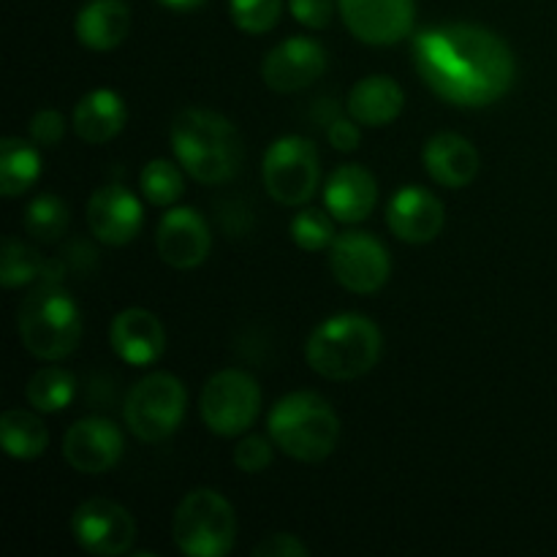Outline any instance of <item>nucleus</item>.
<instances>
[{
  "label": "nucleus",
  "mask_w": 557,
  "mask_h": 557,
  "mask_svg": "<svg viewBox=\"0 0 557 557\" xmlns=\"http://www.w3.org/2000/svg\"><path fill=\"white\" fill-rule=\"evenodd\" d=\"M444 205L422 185H403L386 207V223L403 243L424 245L444 228Z\"/></svg>",
  "instance_id": "17"
},
{
  "label": "nucleus",
  "mask_w": 557,
  "mask_h": 557,
  "mask_svg": "<svg viewBox=\"0 0 557 557\" xmlns=\"http://www.w3.org/2000/svg\"><path fill=\"white\" fill-rule=\"evenodd\" d=\"M139 185L145 199L156 207H172L185 190L183 172L166 158H156L147 163L139 174Z\"/></svg>",
  "instance_id": "29"
},
{
  "label": "nucleus",
  "mask_w": 557,
  "mask_h": 557,
  "mask_svg": "<svg viewBox=\"0 0 557 557\" xmlns=\"http://www.w3.org/2000/svg\"><path fill=\"white\" fill-rule=\"evenodd\" d=\"M264 188L277 205L302 207L313 199L321 180L319 152L313 141L302 136H281L270 145L261 166Z\"/></svg>",
  "instance_id": "9"
},
{
  "label": "nucleus",
  "mask_w": 557,
  "mask_h": 557,
  "mask_svg": "<svg viewBox=\"0 0 557 557\" xmlns=\"http://www.w3.org/2000/svg\"><path fill=\"white\" fill-rule=\"evenodd\" d=\"M44 272H47V261L33 245H25L14 237L5 239L3 256H0V283L5 288L27 286V283L38 281Z\"/></svg>",
  "instance_id": "27"
},
{
  "label": "nucleus",
  "mask_w": 557,
  "mask_h": 557,
  "mask_svg": "<svg viewBox=\"0 0 557 557\" xmlns=\"http://www.w3.org/2000/svg\"><path fill=\"white\" fill-rule=\"evenodd\" d=\"M172 536L188 557H226L237 539V515L218 490L199 487L180 500Z\"/></svg>",
  "instance_id": "6"
},
{
  "label": "nucleus",
  "mask_w": 557,
  "mask_h": 557,
  "mask_svg": "<svg viewBox=\"0 0 557 557\" xmlns=\"http://www.w3.org/2000/svg\"><path fill=\"white\" fill-rule=\"evenodd\" d=\"M270 438L283 455L299 462H321L337 449L341 419L315 392H292L272 406Z\"/></svg>",
  "instance_id": "4"
},
{
  "label": "nucleus",
  "mask_w": 557,
  "mask_h": 557,
  "mask_svg": "<svg viewBox=\"0 0 557 557\" xmlns=\"http://www.w3.org/2000/svg\"><path fill=\"white\" fill-rule=\"evenodd\" d=\"M163 5H169V9L174 11H190V9H199V5H205L207 0H161Z\"/></svg>",
  "instance_id": "37"
},
{
  "label": "nucleus",
  "mask_w": 557,
  "mask_h": 557,
  "mask_svg": "<svg viewBox=\"0 0 557 557\" xmlns=\"http://www.w3.org/2000/svg\"><path fill=\"white\" fill-rule=\"evenodd\" d=\"M177 163L201 185L228 183L243 166V139L234 123L210 109H183L172 123Z\"/></svg>",
  "instance_id": "2"
},
{
  "label": "nucleus",
  "mask_w": 557,
  "mask_h": 557,
  "mask_svg": "<svg viewBox=\"0 0 557 557\" xmlns=\"http://www.w3.org/2000/svg\"><path fill=\"white\" fill-rule=\"evenodd\" d=\"M188 408V392L172 373L145 375L125 397V424L145 444L166 441L180 430Z\"/></svg>",
  "instance_id": "7"
},
{
  "label": "nucleus",
  "mask_w": 557,
  "mask_h": 557,
  "mask_svg": "<svg viewBox=\"0 0 557 557\" xmlns=\"http://www.w3.org/2000/svg\"><path fill=\"white\" fill-rule=\"evenodd\" d=\"M403 103H406L403 87L392 76L373 74L354 85L348 96V114L368 128H384L400 117Z\"/></svg>",
  "instance_id": "22"
},
{
  "label": "nucleus",
  "mask_w": 557,
  "mask_h": 557,
  "mask_svg": "<svg viewBox=\"0 0 557 557\" xmlns=\"http://www.w3.org/2000/svg\"><path fill=\"white\" fill-rule=\"evenodd\" d=\"M109 343L114 354L131 368H147L166 351V332L156 313L145 308L120 310L109 326Z\"/></svg>",
  "instance_id": "18"
},
{
  "label": "nucleus",
  "mask_w": 557,
  "mask_h": 557,
  "mask_svg": "<svg viewBox=\"0 0 557 557\" xmlns=\"http://www.w3.org/2000/svg\"><path fill=\"white\" fill-rule=\"evenodd\" d=\"M424 169L444 188H466L479 174V152L466 136L435 134L430 136L422 152Z\"/></svg>",
  "instance_id": "20"
},
{
  "label": "nucleus",
  "mask_w": 557,
  "mask_h": 557,
  "mask_svg": "<svg viewBox=\"0 0 557 557\" xmlns=\"http://www.w3.org/2000/svg\"><path fill=\"white\" fill-rule=\"evenodd\" d=\"M283 11V0H228V14L232 22L243 33L261 36L277 25Z\"/></svg>",
  "instance_id": "31"
},
{
  "label": "nucleus",
  "mask_w": 557,
  "mask_h": 557,
  "mask_svg": "<svg viewBox=\"0 0 557 557\" xmlns=\"http://www.w3.org/2000/svg\"><path fill=\"white\" fill-rule=\"evenodd\" d=\"M335 218L330 215V210H299L292 221V237L297 243V248L310 250V253H319L326 245H332L335 239Z\"/></svg>",
  "instance_id": "30"
},
{
  "label": "nucleus",
  "mask_w": 557,
  "mask_h": 557,
  "mask_svg": "<svg viewBox=\"0 0 557 557\" xmlns=\"http://www.w3.org/2000/svg\"><path fill=\"white\" fill-rule=\"evenodd\" d=\"M207 430L221 438H237L253 428L261 411V389L245 370H221L210 375L199 397Z\"/></svg>",
  "instance_id": "8"
},
{
  "label": "nucleus",
  "mask_w": 557,
  "mask_h": 557,
  "mask_svg": "<svg viewBox=\"0 0 557 557\" xmlns=\"http://www.w3.org/2000/svg\"><path fill=\"white\" fill-rule=\"evenodd\" d=\"M326 71V52L319 41L292 36L270 49L261 63V79L275 92H297L313 85Z\"/></svg>",
  "instance_id": "14"
},
{
  "label": "nucleus",
  "mask_w": 557,
  "mask_h": 557,
  "mask_svg": "<svg viewBox=\"0 0 557 557\" xmlns=\"http://www.w3.org/2000/svg\"><path fill=\"white\" fill-rule=\"evenodd\" d=\"M381 348V330L368 315L337 313L315 326L305 346V359L321 379L354 381L379 364Z\"/></svg>",
  "instance_id": "3"
},
{
  "label": "nucleus",
  "mask_w": 557,
  "mask_h": 557,
  "mask_svg": "<svg viewBox=\"0 0 557 557\" xmlns=\"http://www.w3.org/2000/svg\"><path fill=\"white\" fill-rule=\"evenodd\" d=\"M71 533L85 553L117 557L131 553L136 542V522L128 509L109 498H90L71 515Z\"/></svg>",
  "instance_id": "11"
},
{
  "label": "nucleus",
  "mask_w": 557,
  "mask_h": 557,
  "mask_svg": "<svg viewBox=\"0 0 557 557\" xmlns=\"http://www.w3.org/2000/svg\"><path fill=\"white\" fill-rule=\"evenodd\" d=\"M38 174H41L38 145L16 139V136L0 141V194L5 199H16V196L27 194L36 185Z\"/></svg>",
  "instance_id": "24"
},
{
  "label": "nucleus",
  "mask_w": 557,
  "mask_h": 557,
  "mask_svg": "<svg viewBox=\"0 0 557 557\" xmlns=\"http://www.w3.org/2000/svg\"><path fill=\"white\" fill-rule=\"evenodd\" d=\"M125 449V438L112 419L85 417L65 430L63 457L74 471L98 476L112 471Z\"/></svg>",
  "instance_id": "12"
},
{
  "label": "nucleus",
  "mask_w": 557,
  "mask_h": 557,
  "mask_svg": "<svg viewBox=\"0 0 557 557\" xmlns=\"http://www.w3.org/2000/svg\"><path fill=\"white\" fill-rule=\"evenodd\" d=\"M65 136V120L63 114L54 112V109H41V112L33 114L30 120V139L38 147H54L60 145Z\"/></svg>",
  "instance_id": "33"
},
{
  "label": "nucleus",
  "mask_w": 557,
  "mask_h": 557,
  "mask_svg": "<svg viewBox=\"0 0 557 557\" xmlns=\"http://www.w3.org/2000/svg\"><path fill=\"white\" fill-rule=\"evenodd\" d=\"M294 20L310 30H321L332 20V0H288Z\"/></svg>",
  "instance_id": "34"
},
{
  "label": "nucleus",
  "mask_w": 557,
  "mask_h": 557,
  "mask_svg": "<svg viewBox=\"0 0 557 557\" xmlns=\"http://www.w3.org/2000/svg\"><path fill=\"white\" fill-rule=\"evenodd\" d=\"M0 444L14 460H36L47 451L49 435L36 413L11 408L0 417Z\"/></svg>",
  "instance_id": "25"
},
{
  "label": "nucleus",
  "mask_w": 557,
  "mask_h": 557,
  "mask_svg": "<svg viewBox=\"0 0 557 557\" xmlns=\"http://www.w3.org/2000/svg\"><path fill=\"white\" fill-rule=\"evenodd\" d=\"M411 52L424 85L457 107H490L515 85V52L487 27H430L413 36Z\"/></svg>",
  "instance_id": "1"
},
{
  "label": "nucleus",
  "mask_w": 557,
  "mask_h": 557,
  "mask_svg": "<svg viewBox=\"0 0 557 557\" xmlns=\"http://www.w3.org/2000/svg\"><path fill=\"white\" fill-rule=\"evenodd\" d=\"M27 403H30L36 411L41 413H58L63 408L71 406L76 395V379L69 370L58 368V364H49L33 373V379L27 381Z\"/></svg>",
  "instance_id": "26"
},
{
  "label": "nucleus",
  "mask_w": 557,
  "mask_h": 557,
  "mask_svg": "<svg viewBox=\"0 0 557 557\" xmlns=\"http://www.w3.org/2000/svg\"><path fill=\"white\" fill-rule=\"evenodd\" d=\"M232 460L243 473L267 471L272 462V444L267 438H261V435H248V438H243L237 444Z\"/></svg>",
  "instance_id": "32"
},
{
  "label": "nucleus",
  "mask_w": 557,
  "mask_h": 557,
  "mask_svg": "<svg viewBox=\"0 0 557 557\" xmlns=\"http://www.w3.org/2000/svg\"><path fill=\"white\" fill-rule=\"evenodd\" d=\"M125 120H128L125 101L107 87L87 92L74 109V131L87 145H107L125 128Z\"/></svg>",
  "instance_id": "23"
},
{
  "label": "nucleus",
  "mask_w": 557,
  "mask_h": 557,
  "mask_svg": "<svg viewBox=\"0 0 557 557\" xmlns=\"http://www.w3.org/2000/svg\"><path fill=\"white\" fill-rule=\"evenodd\" d=\"M330 270L343 288L354 294H375L392 272L384 243L368 232H343L330 245Z\"/></svg>",
  "instance_id": "10"
},
{
  "label": "nucleus",
  "mask_w": 557,
  "mask_h": 557,
  "mask_svg": "<svg viewBox=\"0 0 557 557\" xmlns=\"http://www.w3.org/2000/svg\"><path fill=\"white\" fill-rule=\"evenodd\" d=\"M310 549L292 533H272L253 547V557H305Z\"/></svg>",
  "instance_id": "35"
},
{
  "label": "nucleus",
  "mask_w": 557,
  "mask_h": 557,
  "mask_svg": "<svg viewBox=\"0 0 557 557\" xmlns=\"http://www.w3.org/2000/svg\"><path fill=\"white\" fill-rule=\"evenodd\" d=\"M25 232L38 243H58L69 228V207L52 194H41L27 205Z\"/></svg>",
  "instance_id": "28"
},
{
  "label": "nucleus",
  "mask_w": 557,
  "mask_h": 557,
  "mask_svg": "<svg viewBox=\"0 0 557 557\" xmlns=\"http://www.w3.org/2000/svg\"><path fill=\"white\" fill-rule=\"evenodd\" d=\"M76 38L92 52L120 47L131 30V9L125 0H87L76 14Z\"/></svg>",
  "instance_id": "21"
},
{
  "label": "nucleus",
  "mask_w": 557,
  "mask_h": 557,
  "mask_svg": "<svg viewBox=\"0 0 557 557\" xmlns=\"http://www.w3.org/2000/svg\"><path fill=\"white\" fill-rule=\"evenodd\" d=\"M326 139H330V145L335 147V150L351 152L357 150L359 141H362V134H359L357 128V120H354V123H348V120H332L330 131H326Z\"/></svg>",
  "instance_id": "36"
},
{
  "label": "nucleus",
  "mask_w": 557,
  "mask_h": 557,
  "mask_svg": "<svg viewBox=\"0 0 557 557\" xmlns=\"http://www.w3.org/2000/svg\"><path fill=\"white\" fill-rule=\"evenodd\" d=\"M324 201L335 221L362 223L364 218L373 215L379 185L368 169L359 163H346V166H337L326 180Z\"/></svg>",
  "instance_id": "19"
},
{
  "label": "nucleus",
  "mask_w": 557,
  "mask_h": 557,
  "mask_svg": "<svg viewBox=\"0 0 557 557\" xmlns=\"http://www.w3.org/2000/svg\"><path fill=\"white\" fill-rule=\"evenodd\" d=\"M20 341L41 362H58L76 351L82 341V315L69 292L54 283L33 288L20 305Z\"/></svg>",
  "instance_id": "5"
},
{
  "label": "nucleus",
  "mask_w": 557,
  "mask_h": 557,
  "mask_svg": "<svg viewBox=\"0 0 557 557\" xmlns=\"http://www.w3.org/2000/svg\"><path fill=\"white\" fill-rule=\"evenodd\" d=\"M158 256L174 270H194L205 264L212 248V234L205 218L190 207H174L158 223Z\"/></svg>",
  "instance_id": "16"
},
{
  "label": "nucleus",
  "mask_w": 557,
  "mask_h": 557,
  "mask_svg": "<svg viewBox=\"0 0 557 557\" xmlns=\"http://www.w3.org/2000/svg\"><path fill=\"white\" fill-rule=\"evenodd\" d=\"M141 223H145V210L123 185H103L87 201V226L98 243L112 248L128 245L131 239L139 237Z\"/></svg>",
  "instance_id": "15"
},
{
  "label": "nucleus",
  "mask_w": 557,
  "mask_h": 557,
  "mask_svg": "<svg viewBox=\"0 0 557 557\" xmlns=\"http://www.w3.org/2000/svg\"><path fill=\"white\" fill-rule=\"evenodd\" d=\"M354 38L370 47L403 41L413 27V0H337Z\"/></svg>",
  "instance_id": "13"
}]
</instances>
